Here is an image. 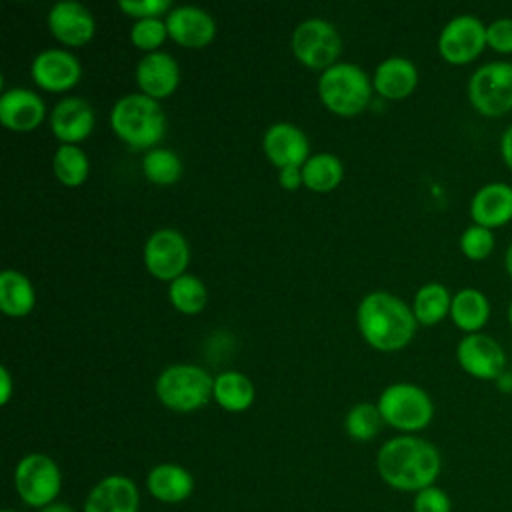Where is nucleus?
Masks as SVG:
<instances>
[{
    "instance_id": "obj_1",
    "label": "nucleus",
    "mask_w": 512,
    "mask_h": 512,
    "mask_svg": "<svg viewBox=\"0 0 512 512\" xmlns=\"http://www.w3.org/2000/svg\"><path fill=\"white\" fill-rule=\"evenodd\" d=\"M442 458L438 448L412 434L394 436L376 454L378 476L394 490L420 492L434 486L440 476Z\"/></svg>"
},
{
    "instance_id": "obj_2",
    "label": "nucleus",
    "mask_w": 512,
    "mask_h": 512,
    "mask_svg": "<svg viewBox=\"0 0 512 512\" xmlns=\"http://www.w3.org/2000/svg\"><path fill=\"white\" fill-rule=\"evenodd\" d=\"M358 328L362 338L376 350L394 352L404 348L416 332L412 308L390 292H370L358 304Z\"/></svg>"
},
{
    "instance_id": "obj_3",
    "label": "nucleus",
    "mask_w": 512,
    "mask_h": 512,
    "mask_svg": "<svg viewBox=\"0 0 512 512\" xmlns=\"http://www.w3.org/2000/svg\"><path fill=\"white\" fill-rule=\"evenodd\" d=\"M110 126L132 148L152 150L166 132V116L158 100L134 92L116 100L110 112Z\"/></svg>"
},
{
    "instance_id": "obj_4",
    "label": "nucleus",
    "mask_w": 512,
    "mask_h": 512,
    "mask_svg": "<svg viewBox=\"0 0 512 512\" xmlns=\"http://www.w3.org/2000/svg\"><path fill=\"white\" fill-rule=\"evenodd\" d=\"M318 94L330 112L338 116H356L370 102L372 82L360 66L336 62L320 74Z\"/></svg>"
},
{
    "instance_id": "obj_5",
    "label": "nucleus",
    "mask_w": 512,
    "mask_h": 512,
    "mask_svg": "<svg viewBox=\"0 0 512 512\" xmlns=\"http://www.w3.org/2000/svg\"><path fill=\"white\" fill-rule=\"evenodd\" d=\"M154 390L166 408L194 412L212 398L214 378L196 364H172L158 374Z\"/></svg>"
},
{
    "instance_id": "obj_6",
    "label": "nucleus",
    "mask_w": 512,
    "mask_h": 512,
    "mask_svg": "<svg viewBox=\"0 0 512 512\" xmlns=\"http://www.w3.org/2000/svg\"><path fill=\"white\" fill-rule=\"evenodd\" d=\"M382 420L402 432L424 430L434 418V404L426 390L410 382H396L382 390L376 402Z\"/></svg>"
},
{
    "instance_id": "obj_7",
    "label": "nucleus",
    "mask_w": 512,
    "mask_h": 512,
    "mask_svg": "<svg viewBox=\"0 0 512 512\" xmlns=\"http://www.w3.org/2000/svg\"><path fill=\"white\" fill-rule=\"evenodd\" d=\"M14 488L26 506L42 510L44 506L56 502L62 490L60 466L48 454H26L16 464Z\"/></svg>"
},
{
    "instance_id": "obj_8",
    "label": "nucleus",
    "mask_w": 512,
    "mask_h": 512,
    "mask_svg": "<svg viewBox=\"0 0 512 512\" xmlns=\"http://www.w3.org/2000/svg\"><path fill=\"white\" fill-rule=\"evenodd\" d=\"M468 100L482 116H504L512 110V62L494 60L474 70Z\"/></svg>"
},
{
    "instance_id": "obj_9",
    "label": "nucleus",
    "mask_w": 512,
    "mask_h": 512,
    "mask_svg": "<svg viewBox=\"0 0 512 512\" xmlns=\"http://www.w3.org/2000/svg\"><path fill=\"white\" fill-rule=\"evenodd\" d=\"M340 50L342 40L338 30L322 18H308L300 22L292 32L294 56L312 70L324 72L334 66Z\"/></svg>"
},
{
    "instance_id": "obj_10",
    "label": "nucleus",
    "mask_w": 512,
    "mask_h": 512,
    "mask_svg": "<svg viewBox=\"0 0 512 512\" xmlns=\"http://www.w3.org/2000/svg\"><path fill=\"white\" fill-rule=\"evenodd\" d=\"M190 248L186 238L174 228H160L144 244V264L158 280H176L186 274Z\"/></svg>"
},
{
    "instance_id": "obj_11",
    "label": "nucleus",
    "mask_w": 512,
    "mask_h": 512,
    "mask_svg": "<svg viewBox=\"0 0 512 512\" xmlns=\"http://www.w3.org/2000/svg\"><path fill=\"white\" fill-rule=\"evenodd\" d=\"M486 48V26L474 14L450 18L438 36V52L450 64L472 62Z\"/></svg>"
},
{
    "instance_id": "obj_12",
    "label": "nucleus",
    "mask_w": 512,
    "mask_h": 512,
    "mask_svg": "<svg viewBox=\"0 0 512 512\" xmlns=\"http://www.w3.org/2000/svg\"><path fill=\"white\" fill-rule=\"evenodd\" d=\"M462 370L480 380H498L506 372V354L498 340L484 332L466 334L456 346Z\"/></svg>"
},
{
    "instance_id": "obj_13",
    "label": "nucleus",
    "mask_w": 512,
    "mask_h": 512,
    "mask_svg": "<svg viewBox=\"0 0 512 512\" xmlns=\"http://www.w3.org/2000/svg\"><path fill=\"white\" fill-rule=\"evenodd\" d=\"M34 82L48 92H64L78 84L82 76L80 60L62 48H48L36 54L30 64Z\"/></svg>"
},
{
    "instance_id": "obj_14",
    "label": "nucleus",
    "mask_w": 512,
    "mask_h": 512,
    "mask_svg": "<svg viewBox=\"0 0 512 512\" xmlns=\"http://www.w3.org/2000/svg\"><path fill=\"white\" fill-rule=\"evenodd\" d=\"M138 508L136 482L124 474H110L90 488L82 512H138Z\"/></svg>"
},
{
    "instance_id": "obj_15",
    "label": "nucleus",
    "mask_w": 512,
    "mask_h": 512,
    "mask_svg": "<svg viewBox=\"0 0 512 512\" xmlns=\"http://www.w3.org/2000/svg\"><path fill=\"white\" fill-rule=\"evenodd\" d=\"M262 148L266 158L280 170L290 166L302 168L310 158L306 134L290 122H276L268 126L262 138Z\"/></svg>"
},
{
    "instance_id": "obj_16",
    "label": "nucleus",
    "mask_w": 512,
    "mask_h": 512,
    "mask_svg": "<svg viewBox=\"0 0 512 512\" xmlns=\"http://www.w3.org/2000/svg\"><path fill=\"white\" fill-rule=\"evenodd\" d=\"M46 22L54 38L66 46H84L96 32V22L90 10L72 0L56 2L48 12Z\"/></svg>"
},
{
    "instance_id": "obj_17",
    "label": "nucleus",
    "mask_w": 512,
    "mask_h": 512,
    "mask_svg": "<svg viewBox=\"0 0 512 512\" xmlns=\"http://www.w3.org/2000/svg\"><path fill=\"white\" fill-rule=\"evenodd\" d=\"M168 36L184 48H204L216 36L214 18L198 6H176L166 16Z\"/></svg>"
},
{
    "instance_id": "obj_18",
    "label": "nucleus",
    "mask_w": 512,
    "mask_h": 512,
    "mask_svg": "<svg viewBox=\"0 0 512 512\" xmlns=\"http://www.w3.org/2000/svg\"><path fill=\"white\" fill-rule=\"evenodd\" d=\"M180 82L178 62L168 52L144 54L136 64V84L142 94L162 100L170 96Z\"/></svg>"
},
{
    "instance_id": "obj_19",
    "label": "nucleus",
    "mask_w": 512,
    "mask_h": 512,
    "mask_svg": "<svg viewBox=\"0 0 512 512\" xmlns=\"http://www.w3.org/2000/svg\"><path fill=\"white\" fill-rule=\"evenodd\" d=\"M46 106L28 88H10L0 96V122L12 132H30L42 124Z\"/></svg>"
},
{
    "instance_id": "obj_20",
    "label": "nucleus",
    "mask_w": 512,
    "mask_h": 512,
    "mask_svg": "<svg viewBox=\"0 0 512 512\" xmlns=\"http://www.w3.org/2000/svg\"><path fill=\"white\" fill-rule=\"evenodd\" d=\"M50 128L62 144H78L94 128V110L82 98H62L50 112Z\"/></svg>"
},
{
    "instance_id": "obj_21",
    "label": "nucleus",
    "mask_w": 512,
    "mask_h": 512,
    "mask_svg": "<svg viewBox=\"0 0 512 512\" xmlns=\"http://www.w3.org/2000/svg\"><path fill=\"white\" fill-rule=\"evenodd\" d=\"M474 224L500 228L512 220V186L506 182H488L480 186L470 202Z\"/></svg>"
},
{
    "instance_id": "obj_22",
    "label": "nucleus",
    "mask_w": 512,
    "mask_h": 512,
    "mask_svg": "<svg viewBox=\"0 0 512 512\" xmlns=\"http://www.w3.org/2000/svg\"><path fill=\"white\" fill-rule=\"evenodd\" d=\"M146 488L150 496L162 504H180L194 492V478L184 466L162 462L148 472Z\"/></svg>"
},
{
    "instance_id": "obj_23",
    "label": "nucleus",
    "mask_w": 512,
    "mask_h": 512,
    "mask_svg": "<svg viewBox=\"0 0 512 512\" xmlns=\"http://www.w3.org/2000/svg\"><path fill=\"white\" fill-rule=\"evenodd\" d=\"M372 84L380 96L402 100L410 96L418 84L416 64L404 56H390L376 66Z\"/></svg>"
},
{
    "instance_id": "obj_24",
    "label": "nucleus",
    "mask_w": 512,
    "mask_h": 512,
    "mask_svg": "<svg viewBox=\"0 0 512 512\" xmlns=\"http://www.w3.org/2000/svg\"><path fill=\"white\" fill-rule=\"evenodd\" d=\"M452 322L466 334L480 332L490 318V302L478 288H462L452 296L450 306Z\"/></svg>"
},
{
    "instance_id": "obj_25",
    "label": "nucleus",
    "mask_w": 512,
    "mask_h": 512,
    "mask_svg": "<svg viewBox=\"0 0 512 512\" xmlns=\"http://www.w3.org/2000/svg\"><path fill=\"white\" fill-rule=\"evenodd\" d=\"M256 396L254 384L248 376L236 370H226L214 378L212 398L228 412H244L252 406Z\"/></svg>"
},
{
    "instance_id": "obj_26",
    "label": "nucleus",
    "mask_w": 512,
    "mask_h": 512,
    "mask_svg": "<svg viewBox=\"0 0 512 512\" xmlns=\"http://www.w3.org/2000/svg\"><path fill=\"white\" fill-rule=\"evenodd\" d=\"M36 292L28 276L18 270H4L0 274V310L8 316L20 318L32 312Z\"/></svg>"
},
{
    "instance_id": "obj_27",
    "label": "nucleus",
    "mask_w": 512,
    "mask_h": 512,
    "mask_svg": "<svg viewBox=\"0 0 512 512\" xmlns=\"http://www.w3.org/2000/svg\"><path fill=\"white\" fill-rule=\"evenodd\" d=\"M450 306H452V296L448 288L440 282H426L414 294L412 312L418 324L434 326L440 320H444L446 314H450Z\"/></svg>"
},
{
    "instance_id": "obj_28",
    "label": "nucleus",
    "mask_w": 512,
    "mask_h": 512,
    "mask_svg": "<svg viewBox=\"0 0 512 512\" xmlns=\"http://www.w3.org/2000/svg\"><path fill=\"white\" fill-rule=\"evenodd\" d=\"M344 176V166L338 156L330 152H320L310 156L302 166V182L314 192L334 190Z\"/></svg>"
},
{
    "instance_id": "obj_29",
    "label": "nucleus",
    "mask_w": 512,
    "mask_h": 512,
    "mask_svg": "<svg viewBox=\"0 0 512 512\" xmlns=\"http://www.w3.org/2000/svg\"><path fill=\"white\" fill-rule=\"evenodd\" d=\"M52 168L64 186H80L90 172V162L84 150L76 144H60L52 158Z\"/></svg>"
},
{
    "instance_id": "obj_30",
    "label": "nucleus",
    "mask_w": 512,
    "mask_h": 512,
    "mask_svg": "<svg viewBox=\"0 0 512 512\" xmlns=\"http://www.w3.org/2000/svg\"><path fill=\"white\" fill-rule=\"evenodd\" d=\"M170 304L182 314H198L208 302V290L204 282L192 274H182L168 286Z\"/></svg>"
},
{
    "instance_id": "obj_31",
    "label": "nucleus",
    "mask_w": 512,
    "mask_h": 512,
    "mask_svg": "<svg viewBox=\"0 0 512 512\" xmlns=\"http://www.w3.org/2000/svg\"><path fill=\"white\" fill-rule=\"evenodd\" d=\"M142 172L150 182L168 186L182 176V160L168 148H152L144 154Z\"/></svg>"
},
{
    "instance_id": "obj_32",
    "label": "nucleus",
    "mask_w": 512,
    "mask_h": 512,
    "mask_svg": "<svg viewBox=\"0 0 512 512\" xmlns=\"http://www.w3.org/2000/svg\"><path fill=\"white\" fill-rule=\"evenodd\" d=\"M382 416L376 404L370 402H360L356 406H352L344 418V428L346 434L358 442H366L372 440L382 426Z\"/></svg>"
},
{
    "instance_id": "obj_33",
    "label": "nucleus",
    "mask_w": 512,
    "mask_h": 512,
    "mask_svg": "<svg viewBox=\"0 0 512 512\" xmlns=\"http://www.w3.org/2000/svg\"><path fill=\"white\" fill-rule=\"evenodd\" d=\"M166 38H168V28H166V20H162V18L136 20L130 28L132 44L146 54L158 52V48L162 46V42Z\"/></svg>"
},
{
    "instance_id": "obj_34",
    "label": "nucleus",
    "mask_w": 512,
    "mask_h": 512,
    "mask_svg": "<svg viewBox=\"0 0 512 512\" xmlns=\"http://www.w3.org/2000/svg\"><path fill=\"white\" fill-rule=\"evenodd\" d=\"M460 250L470 260H484L494 250V234L490 228L472 224L460 236Z\"/></svg>"
},
{
    "instance_id": "obj_35",
    "label": "nucleus",
    "mask_w": 512,
    "mask_h": 512,
    "mask_svg": "<svg viewBox=\"0 0 512 512\" xmlns=\"http://www.w3.org/2000/svg\"><path fill=\"white\" fill-rule=\"evenodd\" d=\"M120 10L126 16H132L136 20H144V18H160V16H168V12L172 10L170 0H120Z\"/></svg>"
},
{
    "instance_id": "obj_36",
    "label": "nucleus",
    "mask_w": 512,
    "mask_h": 512,
    "mask_svg": "<svg viewBox=\"0 0 512 512\" xmlns=\"http://www.w3.org/2000/svg\"><path fill=\"white\" fill-rule=\"evenodd\" d=\"M412 508L414 512H452V500L442 488L428 486L414 494Z\"/></svg>"
},
{
    "instance_id": "obj_37",
    "label": "nucleus",
    "mask_w": 512,
    "mask_h": 512,
    "mask_svg": "<svg viewBox=\"0 0 512 512\" xmlns=\"http://www.w3.org/2000/svg\"><path fill=\"white\" fill-rule=\"evenodd\" d=\"M486 44L500 54H512V16L496 18L486 26Z\"/></svg>"
},
{
    "instance_id": "obj_38",
    "label": "nucleus",
    "mask_w": 512,
    "mask_h": 512,
    "mask_svg": "<svg viewBox=\"0 0 512 512\" xmlns=\"http://www.w3.org/2000/svg\"><path fill=\"white\" fill-rule=\"evenodd\" d=\"M278 180H280V186L284 190H296L300 188L302 182V168H296V166H290V168H282L278 172Z\"/></svg>"
},
{
    "instance_id": "obj_39",
    "label": "nucleus",
    "mask_w": 512,
    "mask_h": 512,
    "mask_svg": "<svg viewBox=\"0 0 512 512\" xmlns=\"http://www.w3.org/2000/svg\"><path fill=\"white\" fill-rule=\"evenodd\" d=\"M500 154L506 166L512 170V124L500 136Z\"/></svg>"
},
{
    "instance_id": "obj_40",
    "label": "nucleus",
    "mask_w": 512,
    "mask_h": 512,
    "mask_svg": "<svg viewBox=\"0 0 512 512\" xmlns=\"http://www.w3.org/2000/svg\"><path fill=\"white\" fill-rule=\"evenodd\" d=\"M0 382H2V396H0V402L2 404H8L10 396H12V378H10V372L6 366L0 368Z\"/></svg>"
},
{
    "instance_id": "obj_41",
    "label": "nucleus",
    "mask_w": 512,
    "mask_h": 512,
    "mask_svg": "<svg viewBox=\"0 0 512 512\" xmlns=\"http://www.w3.org/2000/svg\"><path fill=\"white\" fill-rule=\"evenodd\" d=\"M38 512H76V510H74L70 504L56 500V502H52V504L44 506V508H42V510H38Z\"/></svg>"
},
{
    "instance_id": "obj_42",
    "label": "nucleus",
    "mask_w": 512,
    "mask_h": 512,
    "mask_svg": "<svg viewBox=\"0 0 512 512\" xmlns=\"http://www.w3.org/2000/svg\"><path fill=\"white\" fill-rule=\"evenodd\" d=\"M498 386H500V390H504V392H512V374H510V372H504V374L498 378Z\"/></svg>"
},
{
    "instance_id": "obj_43",
    "label": "nucleus",
    "mask_w": 512,
    "mask_h": 512,
    "mask_svg": "<svg viewBox=\"0 0 512 512\" xmlns=\"http://www.w3.org/2000/svg\"><path fill=\"white\" fill-rule=\"evenodd\" d=\"M504 268H506L508 276L512 278V242L508 244V248H506V254H504Z\"/></svg>"
},
{
    "instance_id": "obj_44",
    "label": "nucleus",
    "mask_w": 512,
    "mask_h": 512,
    "mask_svg": "<svg viewBox=\"0 0 512 512\" xmlns=\"http://www.w3.org/2000/svg\"><path fill=\"white\" fill-rule=\"evenodd\" d=\"M508 320H510V324H512V300H510V304H508Z\"/></svg>"
},
{
    "instance_id": "obj_45",
    "label": "nucleus",
    "mask_w": 512,
    "mask_h": 512,
    "mask_svg": "<svg viewBox=\"0 0 512 512\" xmlns=\"http://www.w3.org/2000/svg\"><path fill=\"white\" fill-rule=\"evenodd\" d=\"M2 512H18V510H12V508H4Z\"/></svg>"
}]
</instances>
